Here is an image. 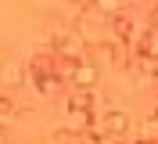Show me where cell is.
<instances>
[{"label":"cell","mask_w":158,"mask_h":144,"mask_svg":"<svg viewBox=\"0 0 158 144\" xmlns=\"http://www.w3.org/2000/svg\"><path fill=\"white\" fill-rule=\"evenodd\" d=\"M94 7L111 18V15H122V0H94Z\"/></svg>","instance_id":"cell-8"},{"label":"cell","mask_w":158,"mask_h":144,"mask_svg":"<svg viewBox=\"0 0 158 144\" xmlns=\"http://www.w3.org/2000/svg\"><path fill=\"white\" fill-rule=\"evenodd\" d=\"M29 79H32V86H36L43 97H58L61 86H65V79H61L58 72H40V68H29Z\"/></svg>","instance_id":"cell-3"},{"label":"cell","mask_w":158,"mask_h":144,"mask_svg":"<svg viewBox=\"0 0 158 144\" xmlns=\"http://www.w3.org/2000/svg\"><path fill=\"white\" fill-rule=\"evenodd\" d=\"M97 79H101L97 65H94V61H86V58H83V61L76 65V72H72V83H76L79 90H94V86H97Z\"/></svg>","instance_id":"cell-4"},{"label":"cell","mask_w":158,"mask_h":144,"mask_svg":"<svg viewBox=\"0 0 158 144\" xmlns=\"http://www.w3.org/2000/svg\"><path fill=\"white\" fill-rule=\"evenodd\" d=\"M22 79H25V76H22V65H15V61H7V65L0 68V83H4V86H18Z\"/></svg>","instance_id":"cell-7"},{"label":"cell","mask_w":158,"mask_h":144,"mask_svg":"<svg viewBox=\"0 0 158 144\" xmlns=\"http://www.w3.org/2000/svg\"><path fill=\"white\" fill-rule=\"evenodd\" d=\"M101 137H126V130H129V115L126 112H104V115H97V126H94Z\"/></svg>","instance_id":"cell-1"},{"label":"cell","mask_w":158,"mask_h":144,"mask_svg":"<svg viewBox=\"0 0 158 144\" xmlns=\"http://www.w3.org/2000/svg\"><path fill=\"white\" fill-rule=\"evenodd\" d=\"M79 4H83V7H90V4H94V0H79Z\"/></svg>","instance_id":"cell-12"},{"label":"cell","mask_w":158,"mask_h":144,"mask_svg":"<svg viewBox=\"0 0 158 144\" xmlns=\"http://www.w3.org/2000/svg\"><path fill=\"white\" fill-rule=\"evenodd\" d=\"M133 144H158V141H144V137H137V141H133Z\"/></svg>","instance_id":"cell-11"},{"label":"cell","mask_w":158,"mask_h":144,"mask_svg":"<svg viewBox=\"0 0 158 144\" xmlns=\"http://www.w3.org/2000/svg\"><path fill=\"white\" fill-rule=\"evenodd\" d=\"M69 108H72V112H97V108H94V94H90V90L72 94V97H69Z\"/></svg>","instance_id":"cell-6"},{"label":"cell","mask_w":158,"mask_h":144,"mask_svg":"<svg viewBox=\"0 0 158 144\" xmlns=\"http://www.w3.org/2000/svg\"><path fill=\"white\" fill-rule=\"evenodd\" d=\"M140 137H144V141H158V119H155V115L140 126Z\"/></svg>","instance_id":"cell-10"},{"label":"cell","mask_w":158,"mask_h":144,"mask_svg":"<svg viewBox=\"0 0 158 144\" xmlns=\"http://www.w3.org/2000/svg\"><path fill=\"white\" fill-rule=\"evenodd\" d=\"M137 50L158 61V25H148V29H144V36H140V47H137Z\"/></svg>","instance_id":"cell-5"},{"label":"cell","mask_w":158,"mask_h":144,"mask_svg":"<svg viewBox=\"0 0 158 144\" xmlns=\"http://www.w3.org/2000/svg\"><path fill=\"white\" fill-rule=\"evenodd\" d=\"M155 25H158V11H155Z\"/></svg>","instance_id":"cell-13"},{"label":"cell","mask_w":158,"mask_h":144,"mask_svg":"<svg viewBox=\"0 0 158 144\" xmlns=\"http://www.w3.org/2000/svg\"><path fill=\"white\" fill-rule=\"evenodd\" d=\"M155 119H158V112H155Z\"/></svg>","instance_id":"cell-14"},{"label":"cell","mask_w":158,"mask_h":144,"mask_svg":"<svg viewBox=\"0 0 158 144\" xmlns=\"http://www.w3.org/2000/svg\"><path fill=\"white\" fill-rule=\"evenodd\" d=\"M50 40H54V54L83 61V36H79V33H65V29H58Z\"/></svg>","instance_id":"cell-2"},{"label":"cell","mask_w":158,"mask_h":144,"mask_svg":"<svg viewBox=\"0 0 158 144\" xmlns=\"http://www.w3.org/2000/svg\"><path fill=\"white\" fill-rule=\"evenodd\" d=\"M15 112H18V108H15V101H11L7 94H0V123H11V119H15Z\"/></svg>","instance_id":"cell-9"}]
</instances>
